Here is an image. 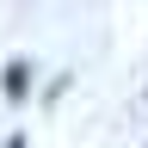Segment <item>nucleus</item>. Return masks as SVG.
<instances>
[{"label": "nucleus", "instance_id": "f257e3e1", "mask_svg": "<svg viewBox=\"0 0 148 148\" xmlns=\"http://www.w3.org/2000/svg\"><path fill=\"white\" fill-rule=\"evenodd\" d=\"M0 92H6V99H25V92H31V62H6V80H0Z\"/></svg>", "mask_w": 148, "mask_h": 148}, {"label": "nucleus", "instance_id": "f03ea898", "mask_svg": "<svg viewBox=\"0 0 148 148\" xmlns=\"http://www.w3.org/2000/svg\"><path fill=\"white\" fill-rule=\"evenodd\" d=\"M6 148H25V136H12V142H6Z\"/></svg>", "mask_w": 148, "mask_h": 148}]
</instances>
